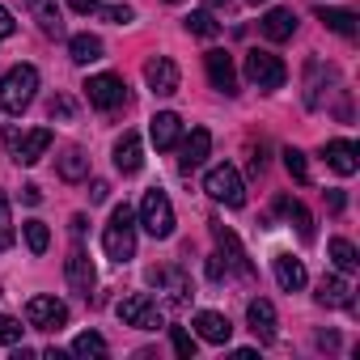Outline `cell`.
<instances>
[{
	"mask_svg": "<svg viewBox=\"0 0 360 360\" xmlns=\"http://www.w3.org/2000/svg\"><path fill=\"white\" fill-rule=\"evenodd\" d=\"M39 94V68L34 64H18L5 72V81H0V110L5 115H22Z\"/></svg>",
	"mask_w": 360,
	"mask_h": 360,
	"instance_id": "cell-1",
	"label": "cell"
},
{
	"mask_svg": "<svg viewBox=\"0 0 360 360\" xmlns=\"http://www.w3.org/2000/svg\"><path fill=\"white\" fill-rule=\"evenodd\" d=\"M102 250H106L110 263L136 259V212H131L127 204H119V208L110 212V225H106V233H102Z\"/></svg>",
	"mask_w": 360,
	"mask_h": 360,
	"instance_id": "cell-2",
	"label": "cell"
},
{
	"mask_svg": "<svg viewBox=\"0 0 360 360\" xmlns=\"http://www.w3.org/2000/svg\"><path fill=\"white\" fill-rule=\"evenodd\" d=\"M140 225H144V233L148 238H169L174 233V208H169V195L165 191H144V200H140Z\"/></svg>",
	"mask_w": 360,
	"mask_h": 360,
	"instance_id": "cell-3",
	"label": "cell"
},
{
	"mask_svg": "<svg viewBox=\"0 0 360 360\" xmlns=\"http://www.w3.org/2000/svg\"><path fill=\"white\" fill-rule=\"evenodd\" d=\"M204 191L217 200V204H229V208H242L246 204V183L233 165H212L208 178H204Z\"/></svg>",
	"mask_w": 360,
	"mask_h": 360,
	"instance_id": "cell-4",
	"label": "cell"
},
{
	"mask_svg": "<svg viewBox=\"0 0 360 360\" xmlns=\"http://www.w3.org/2000/svg\"><path fill=\"white\" fill-rule=\"evenodd\" d=\"M246 77H250L263 94H276V89H284L288 68H284V60L271 56V51H250V56H246Z\"/></svg>",
	"mask_w": 360,
	"mask_h": 360,
	"instance_id": "cell-5",
	"label": "cell"
},
{
	"mask_svg": "<svg viewBox=\"0 0 360 360\" xmlns=\"http://www.w3.org/2000/svg\"><path fill=\"white\" fill-rule=\"evenodd\" d=\"M119 322H123V326H136V330H157V326H165V318H161V309H157V301H153L148 292L123 297V301H119Z\"/></svg>",
	"mask_w": 360,
	"mask_h": 360,
	"instance_id": "cell-6",
	"label": "cell"
},
{
	"mask_svg": "<svg viewBox=\"0 0 360 360\" xmlns=\"http://www.w3.org/2000/svg\"><path fill=\"white\" fill-rule=\"evenodd\" d=\"M85 98H89V106H98V110H115V106L127 102V85H123V77H115V72H98V77L85 81Z\"/></svg>",
	"mask_w": 360,
	"mask_h": 360,
	"instance_id": "cell-7",
	"label": "cell"
},
{
	"mask_svg": "<svg viewBox=\"0 0 360 360\" xmlns=\"http://www.w3.org/2000/svg\"><path fill=\"white\" fill-rule=\"evenodd\" d=\"M26 322L34 326V330H64L68 326V305L64 301H56V297H30L26 301Z\"/></svg>",
	"mask_w": 360,
	"mask_h": 360,
	"instance_id": "cell-8",
	"label": "cell"
},
{
	"mask_svg": "<svg viewBox=\"0 0 360 360\" xmlns=\"http://www.w3.org/2000/svg\"><path fill=\"white\" fill-rule=\"evenodd\" d=\"M51 127H34V131H26V136H18V131H9V148H13V161L18 165H34V161H43V153L51 148Z\"/></svg>",
	"mask_w": 360,
	"mask_h": 360,
	"instance_id": "cell-9",
	"label": "cell"
},
{
	"mask_svg": "<svg viewBox=\"0 0 360 360\" xmlns=\"http://www.w3.org/2000/svg\"><path fill=\"white\" fill-rule=\"evenodd\" d=\"M144 81H148V89L157 98H169V94H178V85H183V72H178V64L169 56H153L144 64Z\"/></svg>",
	"mask_w": 360,
	"mask_h": 360,
	"instance_id": "cell-10",
	"label": "cell"
},
{
	"mask_svg": "<svg viewBox=\"0 0 360 360\" xmlns=\"http://www.w3.org/2000/svg\"><path fill=\"white\" fill-rule=\"evenodd\" d=\"M64 276H68V288H72V292H81V297L94 292L98 276H94V263H89V255H85L81 242H72V250H68V259H64Z\"/></svg>",
	"mask_w": 360,
	"mask_h": 360,
	"instance_id": "cell-11",
	"label": "cell"
},
{
	"mask_svg": "<svg viewBox=\"0 0 360 360\" xmlns=\"http://www.w3.org/2000/svg\"><path fill=\"white\" fill-rule=\"evenodd\" d=\"M212 238H217V246H221V259H225V267H233L238 276H255V263L246 259V246L238 242V233L233 229H225V225H212Z\"/></svg>",
	"mask_w": 360,
	"mask_h": 360,
	"instance_id": "cell-12",
	"label": "cell"
},
{
	"mask_svg": "<svg viewBox=\"0 0 360 360\" xmlns=\"http://www.w3.org/2000/svg\"><path fill=\"white\" fill-rule=\"evenodd\" d=\"M204 64H208V81H212V89H221V94H238V68H233V56H229V51H208Z\"/></svg>",
	"mask_w": 360,
	"mask_h": 360,
	"instance_id": "cell-13",
	"label": "cell"
},
{
	"mask_svg": "<svg viewBox=\"0 0 360 360\" xmlns=\"http://www.w3.org/2000/svg\"><path fill=\"white\" fill-rule=\"evenodd\" d=\"M246 322H250V330H255L259 343H271V339H276V305H271L267 297H255V301L246 305Z\"/></svg>",
	"mask_w": 360,
	"mask_h": 360,
	"instance_id": "cell-14",
	"label": "cell"
},
{
	"mask_svg": "<svg viewBox=\"0 0 360 360\" xmlns=\"http://www.w3.org/2000/svg\"><path fill=\"white\" fill-rule=\"evenodd\" d=\"M322 157H326V165H330L335 174H343V178H352V174L360 169V148H356L352 140H330V144L322 148Z\"/></svg>",
	"mask_w": 360,
	"mask_h": 360,
	"instance_id": "cell-15",
	"label": "cell"
},
{
	"mask_svg": "<svg viewBox=\"0 0 360 360\" xmlns=\"http://www.w3.org/2000/svg\"><path fill=\"white\" fill-rule=\"evenodd\" d=\"M195 335L204 339V343H229V335H233V322L225 318V314H217V309H200L195 314Z\"/></svg>",
	"mask_w": 360,
	"mask_h": 360,
	"instance_id": "cell-16",
	"label": "cell"
},
{
	"mask_svg": "<svg viewBox=\"0 0 360 360\" xmlns=\"http://www.w3.org/2000/svg\"><path fill=\"white\" fill-rule=\"evenodd\" d=\"M77 13H89V18H102V22H115V26H127L136 22V9L131 5H106V0H72Z\"/></svg>",
	"mask_w": 360,
	"mask_h": 360,
	"instance_id": "cell-17",
	"label": "cell"
},
{
	"mask_svg": "<svg viewBox=\"0 0 360 360\" xmlns=\"http://www.w3.org/2000/svg\"><path fill=\"white\" fill-rule=\"evenodd\" d=\"M148 136H153L157 148H174L178 140H183V119H178L174 110H161V115L148 119Z\"/></svg>",
	"mask_w": 360,
	"mask_h": 360,
	"instance_id": "cell-18",
	"label": "cell"
},
{
	"mask_svg": "<svg viewBox=\"0 0 360 360\" xmlns=\"http://www.w3.org/2000/svg\"><path fill=\"white\" fill-rule=\"evenodd\" d=\"M115 165H119L123 174H136V169L144 165V144H140L136 131H123V136L115 140Z\"/></svg>",
	"mask_w": 360,
	"mask_h": 360,
	"instance_id": "cell-19",
	"label": "cell"
},
{
	"mask_svg": "<svg viewBox=\"0 0 360 360\" xmlns=\"http://www.w3.org/2000/svg\"><path fill=\"white\" fill-rule=\"evenodd\" d=\"M276 284L284 292H301L305 288V263L292 255H276Z\"/></svg>",
	"mask_w": 360,
	"mask_h": 360,
	"instance_id": "cell-20",
	"label": "cell"
},
{
	"mask_svg": "<svg viewBox=\"0 0 360 360\" xmlns=\"http://www.w3.org/2000/svg\"><path fill=\"white\" fill-rule=\"evenodd\" d=\"M318 305H330V309L352 305V284L343 276H322L318 280Z\"/></svg>",
	"mask_w": 360,
	"mask_h": 360,
	"instance_id": "cell-21",
	"label": "cell"
},
{
	"mask_svg": "<svg viewBox=\"0 0 360 360\" xmlns=\"http://www.w3.org/2000/svg\"><path fill=\"white\" fill-rule=\"evenodd\" d=\"M212 153V131L208 127H195L187 140H183V169H195L204 165V157Z\"/></svg>",
	"mask_w": 360,
	"mask_h": 360,
	"instance_id": "cell-22",
	"label": "cell"
},
{
	"mask_svg": "<svg viewBox=\"0 0 360 360\" xmlns=\"http://www.w3.org/2000/svg\"><path fill=\"white\" fill-rule=\"evenodd\" d=\"M292 30H297V13H292V9H271V13L263 18V34H267L271 43L292 39Z\"/></svg>",
	"mask_w": 360,
	"mask_h": 360,
	"instance_id": "cell-23",
	"label": "cell"
},
{
	"mask_svg": "<svg viewBox=\"0 0 360 360\" xmlns=\"http://www.w3.org/2000/svg\"><path fill=\"white\" fill-rule=\"evenodd\" d=\"M85 174H89V157H85V148L68 144V148L60 153V178H64V183H81Z\"/></svg>",
	"mask_w": 360,
	"mask_h": 360,
	"instance_id": "cell-24",
	"label": "cell"
},
{
	"mask_svg": "<svg viewBox=\"0 0 360 360\" xmlns=\"http://www.w3.org/2000/svg\"><path fill=\"white\" fill-rule=\"evenodd\" d=\"M26 9L34 13V22L47 30V34H64V22H60V9H56V0H26Z\"/></svg>",
	"mask_w": 360,
	"mask_h": 360,
	"instance_id": "cell-25",
	"label": "cell"
},
{
	"mask_svg": "<svg viewBox=\"0 0 360 360\" xmlns=\"http://www.w3.org/2000/svg\"><path fill=\"white\" fill-rule=\"evenodd\" d=\"M318 22L326 26V30H335V34H343V39H356V13L352 9H318Z\"/></svg>",
	"mask_w": 360,
	"mask_h": 360,
	"instance_id": "cell-26",
	"label": "cell"
},
{
	"mask_svg": "<svg viewBox=\"0 0 360 360\" xmlns=\"http://www.w3.org/2000/svg\"><path fill=\"white\" fill-rule=\"evenodd\" d=\"M148 280H153V284H165L174 301H187V292H191V280H187L183 271H165V267H153V271H148Z\"/></svg>",
	"mask_w": 360,
	"mask_h": 360,
	"instance_id": "cell-27",
	"label": "cell"
},
{
	"mask_svg": "<svg viewBox=\"0 0 360 360\" xmlns=\"http://www.w3.org/2000/svg\"><path fill=\"white\" fill-rule=\"evenodd\" d=\"M68 51H72L77 64H94V60H102V39L98 34H72L68 39Z\"/></svg>",
	"mask_w": 360,
	"mask_h": 360,
	"instance_id": "cell-28",
	"label": "cell"
},
{
	"mask_svg": "<svg viewBox=\"0 0 360 360\" xmlns=\"http://www.w3.org/2000/svg\"><path fill=\"white\" fill-rule=\"evenodd\" d=\"M326 255H330V263L347 276V271H356L360 267V255H356V246L347 242V238H330V246H326Z\"/></svg>",
	"mask_w": 360,
	"mask_h": 360,
	"instance_id": "cell-29",
	"label": "cell"
},
{
	"mask_svg": "<svg viewBox=\"0 0 360 360\" xmlns=\"http://www.w3.org/2000/svg\"><path fill=\"white\" fill-rule=\"evenodd\" d=\"M276 208H280V212H284V217H288V221H292V225H297V233H301V238H305V242H309V238H314V217H309V212H305V204H297V200H280V204H276Z\"/></svg>",
	"mask_w": 360,
	"mask_h": 360,
	"instance_id": "cell-30",
	"label": "cell"
},
{
	"mask_svg": "<svg viewBox=\"0 0 360 360\" xmlns=\"http://www.w3.org/2000/svg\"><path fill=\"white\" fill-rule=\"evenodd\" d=\"M183 26H187L191 34H200V39H217V34H221V26L212 22V13H208V9H200V13H187V18H183Z\"/></svg>",
	"mask_w": 360,
	"mask_h": 360,
	"instance_id": "cell-31",
	"label": "cell"
},
{
	"mask_svg": "<svg viewBox=\"0 0 360 360\" xmlns=\"http://www.w3.org/2000/svg\"><path fill=\"white\" fill-rule=\"evenodd\" d=\"M22 233H26V246H30V255H43V250L51 246V229H47L43 221H26V225H22Z\"/></svg>",
	"mask_w": 360,
	"mask_h": 360,
	"instance_id": "cell-32",
	"label": "cell"
},
{
	"mask_svg": "<svg viewBox=\"0 0 360 360\" xmlns=\"http://www.w3.org/2000/svg\"><path fill=\"white\" fill-rule=\"evenodd\" d=\"M110 347H106V339L98 335V330H85V335H77L72 339V356H106Z\"/></svg>",
	"mask_w": 360,
	"mask_h": 360,
	"instance_id": "cell-33",
	"label": "cell"
},
{
	"mask_svg": "<svg viewBox=\"0 0 360 360\" xmlns=\"http://www.w3.org/2000/svg\"><path fill=\"white\" fill-rule=\"evenodd\" d=\"M284 169L297 178V183H309V161L301 148H284Z\"/></svg>",
	"mask_w": 360,
	"mask_h": 360,
	"instance_id": "cell-34",
	"label": "cell"
},
{
	"mask_svg": "<svg viewBox=\"0 0 360 360\" xmlns=\"http://www.w3.org/2000/svg\"><path fill=\"white\" fill-rule=\"evenodd\" d=\"M169 343H174V352L183 360L195 356V335H187V326H169Z\"/></svg>",
	"mask_w": 360,
	"mask_h": 360,
	"instance_id": "cell-35",
	"label": "cell"
},
{
	"mask_svg": "<svg viewBox=\"0 0 360 360\" xmlns=\"http://www.w3.org/2000/svg\"><path fill=\"white\" fill-rule=\"evenodd\" d=\"M13 246V217H9V200L0 195V250Z\"/></svg>",
	"mask_w": 360,
	"mask_h": 360,
	"instance_id": "cell-36",
	"label": "cell"
},
{
	"mask_svg": "<svg viewBox=\"0 0 360 360\" xmlns=\"http://www.w3.org/2000/svg\"><path fill=\"white\" fill-rule=\"evenodd\" d=\"M22 339V322H13V318H5V314H0V343H5V347H13Z\"/></svg>",
	"mask_w": 360,
	"mask_h": 360,
	"instance_id": "cell-37",
	"label": "cell"
},
{
	"mask_svg": "<svg viewBox=\"0 0 360 360\" xmlns=\"http://www.w3.org/2000/svg\"><path fill=\"white\" fill-rule=\"evenodd\" d=\"M13 30H18V22H13V13H9L5 5H0V39H9Z\"/></svg>",
	"mask_w": 360,
	"mask_h": 360,
	"instance_id": "cell-38",
	"label": "cell"
},
{
	"mask_svg": "<svg viewBox=\"0 0 360 360\" xmlns=\"http://www.w3.org/2000/svg\"><path fill=\"white\" fill-rule=\"evenodd\" d=\"M68 115H72V102H68V98L51 102V119H68Z\"/></svg>",
	"mask_w": 360,
	"mask_h": 360,
	"instance_id": "cell-39",
	"label": "cell"
},
{
	"mask_svg": "<svg viewBox=\"0 0 360 360\" xmlns=\"http://www.w3.org/2000/svg\"><path fill=\"white\" fill-rule=\"evenodd\" d=\"M106 195H110V187H106V183H102V178H98V183H94V187H89V200H94V204H102V200H106Z\"/></svg>",
	"mask_w": 360,
	"mask_h": 360,
	"instance_id": "cell-40",
	"label": "cell"
},
{
	"mask_svg": "<svg viewBox=\"0 0 360 360\" xmlns=\"http://www.w3.org/2000/svg\"><path fill=\"white\" fill-rule=\"evenodd\" d=\"M343 204H347L343 191H326V208H330V212H343Z\"/></svg>",
	"mask_w": 360,
	"mask_h": 360,
	"instance_id": "cell-41",
	"label": "cell"
},
{
	"mask_svg": "<svg viewBox=\"0 0 360 360\" xmlns=\"http://www.w3.org/2000/svg\"><path fill=\"white\" fill-rule=\"evenodd\" d=\"M22 200H26V204H39V200H43V191L30 183V187H22Z\"/></svg>",
	"mask_w": 360,
	"mask_h": 360,
	"instance_id": "cell-42",
	"label": "cell"
},
{
	"mask_svg": "<svg viewBox=\"0 0 360 360\" xmlns=\"http://www.w3.org/2000/svg\"><path fill=\"white\" fill-rule=\"evenodd\" d=\"M246 5H263V0H246Z\"/></svg>",
	"mask_w": 360,
	"mask_h": 360,
	"instance_id": "cell-43",
	"label": "cell"
},
{
	"mask_svg": "<svg viewBox=\"0 0 360 360\" xmlns=\"http://www.w3.org/2000/svg\"><path fill=\"white\" fill-rule=\"evenodd\" d=\"M169 5H174V0H169Z\"/></svg>",
	"mask_w": 360,
	"mask_h": 360,
	"instance_id": "cell-44",
	"label": "cell"
}]
</instances>
